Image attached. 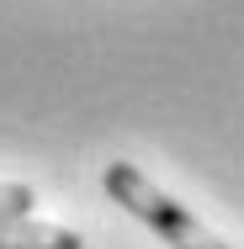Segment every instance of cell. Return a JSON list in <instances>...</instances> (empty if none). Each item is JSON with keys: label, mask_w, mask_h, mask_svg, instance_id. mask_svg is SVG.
I'll return each instance as SVG.
<instances>
[{"label": "cell", "mask_w": 244, "mask_h": 249, "mask_svg": "<svg viewBox=\"0 0 244 249\" xmlns=\"http://www.w3.org/2000/svg\"><path fill=\"white\" fill-rule=\"evenodd\" d=\"M32 207H38L32 186H21V180H0V217H27Z\"/></svg>", "instance_id": "3"}, {"label": "cell", "mask_w": 244, "mask_h": 249, "mask_svg": "<svg viewBox=\"0 0 244 249\" xmlns=\"http://www.w3.org/2000/svg\"><path fill=\"white\" fill-rule=\"evenodd\" d=\"M101 186H106V196L117 201L128 217H138L149 233H159L170 249H234V244H223V239L196 217L191 207H181L170 191H159L144 170H138V164H128V159L106 164Z\"/></svg>", "instance_id": "1"}, {"label": "cell", "mask_w": 244, "mask_h": 249, "mask_svg": "<svg viewBox=\"0 0 244 249\" xmlns=\"http://www.w3.org/2000/svg\"><path fill=\"white\" fill-rule=\"evenodd\" d=\"M0 249H85L75 228H58L43 217H0Z\"/></svg>", "instance_id": "2"}]
</instances>
